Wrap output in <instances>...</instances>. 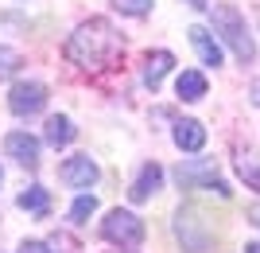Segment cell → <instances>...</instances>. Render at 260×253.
<instances>
[{
  "instance_id": "cell-1",
  "label": "cell",
  "mask_w": 260,
  "mask_h": 253,
  "mask_svg": "<svg viewBox=\"0 0 260 253\" xmlns=\"http://www.w3.org/2000/svg\"><path fill=\"white\" fill-rule=\"evenodd\" d=\"M120 55V35L113 32L109 20H89L82 27H74V35L66 39V59L86 70H101Z\"/></svg>"
},
{
  "instance_id": "cell-2",
  "label": "cell",
  "mask_w": 260,
  "mask_h": 253,
  "mask_svg": "<svg viewBox=\"0 0 260 253\" xmlns=\"http://www.w3.org/2000/svg\"><path fill=\"white\" fill-rule=\"evenodd\" d=\"M214 27L221 32V39L229 43V51L237 55V63L249 66L252 59H256L252 35H249V27H245V20H241V12L233 8V4H217V8H214Z\"/></svg>"
},
{
  "instance_id": "cell-3",
  "label": "cell",
  "mask_w": 260,
  "mask_h": 253,
  "mask_svg": "<svg viewBox=\"0 0 260 253\" xmlns=\"http://www.w3.org/2000/svg\"><path fill=\"white\" fill-rule=\"evenodd\" d=\"M101 234L117 245H140L144 242V222L136 218V214H128V210H109Z\"/></svg>"
},
{
  "instance_id": "cell-4",
  "label": "cell",
  "mask_w": 260,
  "mask_h": 253,
  "mask_svg": "<svg viewBox=\"0 0 260 253\" xmlns=\"http://www.w3.org/2000/svg\"><path fill=\"white\" fill-rule=\"evenodd\" d=\"M47 105V90L39 86V82H16L8 94V109L16 113V117H31V113H39Z\"/></svg>"
},
{
  "instance_id": "cell-5",
  "label": "cell",
  "mask_w": 260,
  "mask_h": 253,
  "mask_svg": "<svg viewBox=\"0 0 260 253\" xmlns=\"http://www.w3.org/2000/svg\"><path fill=\"white\" fill-rule=\"evenodd\" d=\"M4 152L23 167H35L39 164V140L27 136V132H8V140H4Z\"/></svg>"
},
{
  "instance_id": "cell-6",
  "label": "cell",
  "mask_w": 260,
  "mask_h": 253,
  "mask_svg": "<svg viewBox=\"0 0 260 253\" xmlns=\"http://www.w3.org/2000/svg\"><path fill=\"white\" fill-rule=\"evenodd\" d=\"M62 179L70 187H89V183H98V164L89 156H70L62 164Z\"/></svg>"
},
{
  "instance_id": "cell-7",
  "label": "cell",
  "mask_w": 260,
  "mask_h": 253,
  "mask_svg": "<svg viewBox=\"0 0 260 253\" xmlns=\"http://www.w3.org/2000/svg\"><path fill=\"white\" fill-rule=\"evenodd\" d=\"M175 66V55L171 51H152V55H144V86H152V90H159V82H163V74Z\"/></svg>"
},
{
  "instance_id": "cell-8",
  "label": "cell",
  "mask_w": 260,
  "mask_h": 253,
  "mask_svg": "<svg viewBox=\"0 0 260 253\" xmlns=\"http://www.w3.org/2000/svg\"><path fill=\"white\" fill-rule=\"evenodd\" d=\"M190 43H194V51H198V59H202V66H221V47H217V39L206 32V27H190Z\"/></svg>"
},
{
  "instance_id": "cell-9",
  "label": "cell",
  "mask_w": 260,
  "mask_h": 253,
  "mask_svg": "<svg viewBox=\"0 0 260 253\" xmlns=\"http://www.w3.org/2000/svg\"><path fill=\"white\" fill-rule=\"evenodd\" d=\"M159 183H163V172H159V164H144V172L136 176V183H132V203H144V199H152L155 191H159Z\"/></svg>"
},
{
  "instance_id": "cell-10",
  "label": "cell",
  "mask_w": 260,
  "mask_h": 253,
  "mask_svg": "<svg viewBox=\"0 0 260 253\" xmlns=\"http://www.w3.org/2000/svg\"><path fill=\"white\" fill-rule=\"evenodd\" d=\"M175 144H179L183 152H198V148L206 144V129L198 121H190V117H186V121H175Z\"/></svg>"
},
{
  "instance_id": "cell-11",
  "label": "cell",
  "mask_w": 260,
  "mask_h": 253,
  "mask_svg": "<svg viewBox=\"0 0 260 253\" xmlns=\"http://www.w3.org/2000/svg\"><path fill=\"white\" fill-rule=\"evenodd\" d=\"M175 90H179L183 101H202L206 98V74L202 70H183L179 82H175Z\"/></svg>"
},
{
  "instance_id": "cell-12",
  "label": "cell",
  "mask_w": 260,
  "mask_h": 253,
  "mask_svg": "<svg viewBox=\"0 0 260 253\" xmlns=\"http://www.w3.org/2000/svg\"><path fill=\"white\" fill-rule=\"evenodd\" d=\"M70 140H74V125H70V117H62V113L47 117V144H51V148H66Z\"/></svg>"
},
{
  "instance_id": "cell-13",
  "label": "cell",
  "mask_w": 260,
  "mask_h": 253,
  "mask_svg": "<svg viewBox=\"0 0 260 253\" xmlns=\"http://www.w3.org/2000/svg\"><path fill=\"white\" fill-rule=\"evenodd\" d=\"M20 207L31 210V214H47V210H51V195H47L43 187H27L20 195Z\"/></svg>"
},
{
  "instance_id": "cell-14",
  "label": "cell",
  "mask_w": 260,
  "mask_h": 253,
  "mask_svg": "<svg viewBox=\"0 0 260 253\" xmlns=\"http://www.w3.org/2000/svg\"><path fill=\"white\" fill-rule=\"evenodd\" d=\"M237 172H241V179H245L252 191H260V164H256V156H241Z\"/></svg>"
},
{
  "instance_id": "cell-15",
  "label": "cell",
  "mask_w": 260,
  "mask_h": 253,
  "mask_svg": "<svg viewBox=\"0 0 260 253\" xmlns=\"http://www.w3.org/2000/svg\"><path fill=\"white\" fill-rule=\"evenodd\" d=\"M20 51H12V47H0V78H8V74H16L20 70Z\"/></svg>"
},
{
  "instance_id": "cell-16",
  "label": "cell",
  "mask_w": 260,
  "mask_h": 253,
  "mask_svg": "<svg viewBox=\"0 0 260 253\" xmlns=\"http://www.w3.org/2000/svg\"><path fill=\"white\" fill-rule=\"evenodd\" d=\"M113 8L124 12V16H148L152 0H113Z\"/></svg>"
},
{
  "instance_id": "cell-17",
  "label": "cell",
  "mask_w": 260,
  "mask_h": 253,
  "mask_svg": "<svg viewBox=\"0 0 260 253\" xmlns=\"http://www.w3.org/2000/svg\"><path fill=\"white\" fill-rule=\"evenodd\" d=\"M93 207H98V199H93V195H82V199L74 203V210H70V222L89 218V214H93Z\"/></svg>"
},
{
  "instance_id": "cell-18",
  "label": "cell",
  "mask_w": 260,
  "mask_h": 253,
  "mask_svg": "<svg viewBox=\"0 0 260 253\" xmlns=\"http://www.w3.org/2000/svg\"><path fill=\"white\" fill-rule=\"evenodd\" d=\"M20 253H51V249H47L43 242H23V245H20Z\"/></svg>"
},
{
  "instance_id": "cell-19",
  "label": "cell",
  "mask_w": 260,
  "mask_h": 253,
  "mask_svg": "<svg viewBox=\"0 0 260 253\" xmlns=\"http://www.w3.org/2000/svg\"><path fill=\"white\" fill-rule=\"evenodd\" d=\"M249 218H252V222L260 226V203H256V207H249Z\"/></svg>"
},
{
  "instance_id": "cell-20",
  "label": "cell",
  "mask_w": 260,
  "mask_h": 253,
  "mask_svg": "<svg viewBox=\"0 0 260 253\" xmlns=\"http://www.w3.org/2000/svg\"><path fill=\"white\" fill-rule=\"evenodd\" d=\"M252 105H260V82H252Z\"/></svg>"
},
{
  "instance_id": "cell-21",
  "label": "cell",
  "mask_w": 260,
  "mask_h": 253,
  "mask_svg": "<svg viewBox=\"0 0 260 253\" xmlns=\"http://www.w3.org/2000/svg\"><path fill=\"white\" fill-rule=\"evenodd\" d=\"M245 253H260V242H249V245H245Z\"/></svg>"
},
{
  "instance_id": "cell-22",
  "label": "cell",
  "mask_w": 260,
  "mask_h": 253,
  "mask_svg": "<svg viewBox=\"0 0 260 253\" xmlns=\"http://www.w3.org/2000/svg\"><path fill=\"white\" fill-rule=\"evenodd\" d=\"M190 4H194V8H210V0H190Z\"/></svg>"
},
{
  "instance_id": "cell-23",
  "label": "cell",
  "mask_w": 260,
  "mask_h": 253,
  "mask_svg": "<svg viewBox=\"0 0 260 253\" xmlns=\"http://www.w3.org/2000/svg\"><path fill=\"white\" fill-rule=\"evenodd\" d=\"M0 179H4V176H0Z\"/></svg>"
}]
</instances>
